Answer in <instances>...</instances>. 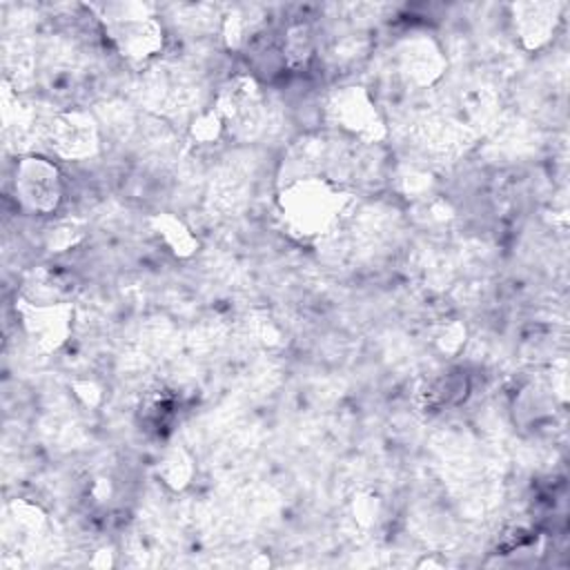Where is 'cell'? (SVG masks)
Wrapping results in <instances>:
<instances>
[{
    "label": "cell",
    "instance_id": "15",
    "mask_svg": "<svg viewBox=\"0 0 570 570\" xmlns=\"http://www.w3.org/2000/svg\"><path fill=\"white\" fill-rule=\"evenodd\" d=\"M465 341V330L459 325V323H448L439 330L436 334V345L441 347V352L445 354H452L456 352Z\"/></svg>",
    "mask_w": 570,
    "mask_h": 570
},
{
    "label": "cell",
    "instance_id": "6",
    "mask_svg": "<svg viewBox=\"0 0 570 570\" xmlns=\"http://www.w3.org/2000/svg\"><path fill=\"white\" fill-rule=\"evenodd\" d=\"M47 138L53 154L67 160H85L98 151V129L94 118L85 111L53 116Z\"/></svg>",
    "mask_w": 570,
    "mask_h": 570
},
{
    "label": "cell",
    "instance_id": "1",
    "mask_svg": "<svg viewBox=\"0 0 570 570\" xmlns=\"http://www.w3.org/2000/svg\"><path fill=\"white\" fill-rule=\"evenodd\" d=\"M345 205L343 191L323 176L292 178L278 194V214L287 234L309 240L336 223Z\"/></svg>",
    "mask_w": 570,
    "mask_h": 570
},
{
    "label": "cell",
    "instance_id": "10",
    "mask_svg": "<svg viewBox=\"0 0 570 570\" xmlns=\"http://www.w3.org/2000/svg\"><path fill=\"white\" fill-rule=\"evenodd\" d=\"M154 232L158 234V238L176 254V256H191L196 252L198 240L194 238V234L189 232V227L171 216V214H158L151 218Z\"/></svg>",
    "mask_w": 570,
    "mask_h": 570
},
{
    "label": "cell",
    "instance_id": "13",
    "mask_svg": "<svg viewBox=\"0 0 570 570\" xmlns=\"http://www.w3.org/2000/svg\"><path fill=\"white\" fill-rule=\"evenodd\" d=\"M223 129H225V125H223L220 116L216 114V109L200 114V116L191 122V136H194L198 142H212V140H216Z\"/></svg>",
    "mask_w": 570,
    "mask_h": 570
},
{
    "label": "cell",
    "instance_id": "2",
    "mask_svg": "<svg viewBox=\"0 0 570 570\" xmlns=\"http://www.w3.org/2000/svg\"><path fill=\"white\" fill-rule=\"evenodd\" d=\"M13 189L20 205L33 214H53L62 200V176L53 160L24 156L16 165Z\"/></svg>",
    "mask_w": 570,
    "mask_h": 570
},
{
    "label": "cell",
    "instance_id": "14",
    "mask_svg": "<svg viewBox=\"0 0 570 570\" xmlns=\"http://www.w3.org/2000/svg\"><path fill=\"white\" fill-rule=\"evenodd\" d=\"M78 238H80V229L73 223H60V225L51 227V232L47 236V245L53 252H62V249L76 245Z\"/></svg>",
    "mask_w": 570,
    "mask_h": 570
},
{
    "label": "cell",
    "instance_id": "7",
    "mask_svg": "<svg viewBox=\"0 0 570 570\" xmlns=\"http://www.w3.org/2000/svg\"><path fill=\"white\" fill-rule=\"evenodd\" d=\"M261 105L258 96V85L252 76H234L227 80L216 98V114L220 116L223 125L234 122V125H247V118L254 116L256 107Z\"/></svg>",
    "mask_w": 570,
    "mask_h": 570
},
{
    "label": "cell",
    "instance_id": "5",
    "mask_svg": "<svg viewBox=\"0 0 570 570\" xmlns=\"http://www.w3.org/2000/svg\"><path fill=\"white\" fill-rule=\"evenodd\" d=\"M327 111L341 129L365 140H379L385 136L379 109L363 87H343L334 91Z\"/></svg>",
    "mask_w": 570,
    "mask_h": 570
},
{
    "label": "cell",
    "instance_id": "3",
    "mask_svg": "<svg viewBox=\"0 0 570 570\" xmlns=\"http://www.w3.org/2000/svg\"><path fill=\"white\" fill-rule=\"evenodd\" d=\"M16 312L20 316L24 334L45 352H53L67 343L71 334L73 309L67 301H33L18 298Z\"/></svg>",
    "mask_w": 570,
    "mask_h": 570
},
{
    "label": "cell",
    "instance_id": "4",
    "mask_svg": "<svg viewBox=\"0 0 570 570\" xmlns=\"http://www.w3.org/2000/svg\"><path fill=\"white\" fill-rule=\"evenodd\" d=\"M105 33L116 51L134 62L147 60L163 49V27L151 16L105 18Z\"/></svg>",
    "mask_w": 570,
    "mask_h": 570
},
{
    "label": "cell",
    "instance_id": "9",
    "mask_svg": "<svg viewBox=\"0 0 570 570\" xmlns=\"http://www.w3.org/2000/svg\"><path fill=\"white\" fill-rule=\"evenodd\" d=\"M528 13L517 18V27L528 47L543 45L554 29V7L550 4H521Z\"/></svg>",
    "mask_w": 570,
    "mask_h": 570
},
{
    "label": "cell",
    "instance_id": "8",
    "mask_svg": "<svg viewBox=\"0 0 570 570\" xmlns=\"http://www.w3.org/2000/svg\"><path fill=\"white\" fill-rule=\"evenodd\" d=\"M443 56L441 51L423 38H414L405 42L401 49V67L407 78H412L416 85H432L443 73Z\"/></svg>",
    "mask_w": 570,
    "mask_h": 570
},
{
    "label": "cell",
    "instance_id": "11",
    "mask_svg": "<svg viewBox=\"0 0 570 570\" xmlns=\"http://www.w3.org/2000/svg\"><path fill=\"white\" fill-rule=\"evenodd\" d=\"M158 474L163 476V481L174 488V490H183L191 474H194V465H191V456L183 450V448H174L167 450L165 456L158 463Z\"/></svg>",
    "mask_w": 570,
    "mask_h": 570
},
{
    "label": "cell",
    "instance_id": "12",
    "mask_svg": "<svg viewBox=\"0 0 570 570\" xmlns=\"http://www.w3.org/2000/svg\"><path fill=\"white\" fill-rule=\"evenodd\" d=\"M281 51H283V65H285V67L296 69V67L305 65V62L309 60L312 51H314V40H312L309 29L303 27V24L292 27V29L287 31L285 40H283Z\"/></svg>",
    "mask_w": 570,
    "mask_h": 570
}]
</instances>
